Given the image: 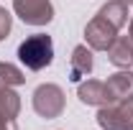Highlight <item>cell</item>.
Listing matches in <instances>:
<instances>
[{
  "instance_id": "1",
  "label": "cell",
  "mask_w": 133,
  "mask_h": 130,
  "mask_svg": "<svg viewBox=\"0 0 133 130\" xmlns=\"http://www.w3.org/2000/svg\"><path fill=\"white\" fill-rule=\"evenodd\" d=\"M18 59L21 64L31 71H41L54 61V41L46 33H33L18 46Z\"/></svg>"
},
{
  "instance_id": "2",
  "label": "cell",
  "mask_w": 133,
  "mask_h": 130,
  "mask_svg": "<svg viewBox=\"0 0 133 130\" xmlns=\"http://www.w3.org/2000/svg\"><path fill=\"white\" fill-rule=\"evenodd\" d=\"M33 110L36 115L46 117V120H54L64 112L66 107V97H64V89L59 84H38L33 89Z\"/></svg>"
},
{
  "instance_id": "3",
  "label": "cell",
  "mask_w": 133,
  "mask_h": 130,
  "mask_svg": "<svg viewBox=\"0 0 133 130\" xmlns=\"http://www.w3.org/2000/svg\"><path fill=\"white\" fill-rule=\"evenodd\" d=\"M97 125L102 130H133V102H113L97 110Z\"/></svg>"
},
{
  "instance_id": "4",
  "label": "cell",
  "mask_w": 133,
  "mask_h": 130,
  "mask_svg": "<svg viewBox=\"0 0 133 130\" xmlns=\"http://www.w3.org/2000/svg\"><path fill=\"white\" fill-rule=\"evenodd\" d=\"M115 38H118V28L110 20H105L100 13L84 26V41L92 51H108L115 44Z\"/></svg>"
},
{
  "instance_id": "5",
  "label": "cell",
  "mask_w": 133,
  "mask_h": 130,
  "mask_svg": "<svg viewBox=\"0 0 133 130\" xmlns=\"http://www.w3.org/2000/svg\"><path fill=\"white\" fill-rule=\"evenodd\" d=\"M13 10L28 26H46L54 18L51 0H13Z\"/></svg>"
},
{
  "instance_id": "6",
  "label": "cell",
  "mask_w": 133,
  "mask_h": 130,
  "mask_svg": "<svg viewBox=\"0 0 133 130\" xmlns=\"http://www.w3.org/2000/svg\"><path fill=\"white\" fill-rule=\"evenodd\" d=\"M108 89V105L113 102H133V71L131 69H120L105 82Z\"/></svg>"
},
{
  "instance_id": "7",
  "label": "cell",
  "mask_w": 133,
  "mask_h": 130,
  "mask_svg": "<svg viewBox=\"0 0 133 130\" xmlns=\"http://www.w3.org/2000/svg\"><path fill=\"white\" fill-rule=\"evenodd\" d=\"M92 49L87 46V44H79V46H74L72 51V59H69V79L72 82H82L90 71H92Z\"/></svg>"
},
{
  "instance_id": "8",
  "label": "cell",
  "mask_w": 133,
  "mask_h": 130,
  "mask_svg": "<svg viewBox=\"0 0 133 130\" xmlns=\"http://www.w3.org/2000/svg\"><path fill=\"white\" fill-rule=\"evenodd\" d=\"M77 97H79L82 105H90V107H102V105H108V89H105V82H100V79L79 82V87H77Z\"/></svg>"
},
{
  "instance_id": "9",
  "label": "cell",
  "mask_w": 133,
  "mask_h": 130,
  "mask_svg": "<svg viewBox=\"0 0 133 130\" xmlns=\"http://www.w3.org/2000/svg\"><path fill=\"white\" fill-rule=\"evenodd\" d=\"M108 59L118 69H131L133 66V36L131 33L115 38V44L108 49Z\"/></svg>"
},
{
  "instance_id": "10",
  "label": "cell",
  "mask_w": 133,
  "mask_h": 130,
  "mask_svg": "<svg viewBox=\"0 0 133 130\" xmlns=\"http://www.w3.org/2000/svg\"><path fill=\"white\" fill-rule=\"evenodd\" d=\"M97 13L105 18V20H110L118 31H120V28L128 23V3H125V0H108Z\"/></svg>"
},
{
  "instance_id": "11",
  "label": "cell",
  "mask_w": 133,
  "mask_h": 130,
  "mask_svg": "<svg viewBox=\"0 0 133 130\" xmlns=\"http://www.w3.org/2000/svg\"><path fill=\"white\" fill-rule=\"evenodd\" d=\"M21 112V97L16 95V89L5 82H0V115L8 120H16Z\"/></svg>"
},
{
  "instance_id": "12",
  "label": "cell",
  "mask_w": 133,
  "mask_h": 130,
  "mask_svg": "<svg viewBox=\"0 0 133 130\" xmlns=\"http://www.w3.org/2000/svg\"><path fill=\"white\" fill-rule=\"evenodd\" d=\"M0 82H5L10 87H18V84H26V74L10 61H0Z\"/></svg>"
},
{
  "instance_id": "13",
  "label": "cell",
  "mask_w": 133,
  "mask_h": 130,
  "mask_svg": "<svg viewBox=\"0 0 133 130\" xmlns=\"http://www.w3.org/2000/svg\"><path fill=\"white\" fill-rule=\"evenodd\" d=\"M10 26H13V18H10V13L5 10V8H0V41L10 33Z\"/></svg>"
},
{
  "instance_id": "14",
  "label": "cell",
  "mask_w": 133,
  "mask_h": 130,
  "mask_svg": "<svg viewBox=\"0 0 133 130\" xmlns=\"http://www.w3.org/2000/svg\"><path fill=\"white\" fill-rule=\"evenodd\" d=\"M0 130H18L16 128V120H8V117L0 115Z\"/></svg>"
},
{
  "instance_id": "15",
  "label": "cell",
  "mask_w": 133,
  "mask_h": 130,
  "mask_svg": "<svg viewBox=\"0 0 133 130\" xmlns=\"http://www.w3.org/2000/svg\"><path fill=\"white\" fill-rule=\"evenodd\" d=\"M128 33H131V36H133V18H131V28H128Z\"/></svg>"
},
{
  "instance_id": "16",
  "label": "cell",
  "mask_w": 133,
  "mask_h": 130,
  "mask_svg": "<svg viewBox=\"0 0 133 130\" xmlns=\"http://www.w3.org/2000/svg\"><path fill=\"white\" fill-rule=\"evenodd\" d=\"M128 5H133V0H128Z\"/></svg>"
},
{
  "instance_id": "17",
  "label": "cell",
  "mask_w": 133,
  "mask_h": 130,
  "mask_svg": "<svg viewBox=\"0 0 133 130\" xmlns=\"http://www.w3.org/2000/svg\"><path fill=\"white\" fill-rule=\"evenodd\" d=\"M125 3H128V0H125Z\"/></svg>"
}]
</instances>
